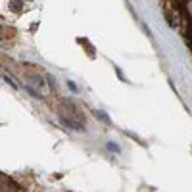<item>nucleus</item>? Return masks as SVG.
Here are the masks:
<instances>
[{
	"instance_id": "nucleus-1",
	"label": "nucleus",
	"mask_w": 192,
	"mask_h": 192,
	"mask_svg": "<svg viewBox=\"0 0 192 192\" xmlns=\"http://www.w3.org/2000/svg\"><path fill=\"white\" fill-rule=\"evenodd\" d=\"M4 81L8 83V85H10V87H12V88H14V90H18V88H19V87H18V83H14V81H12V79L8 77V75H6V77H4Z\"/></svg>"
},
{
	"instance_id": "nucleus-2",
	"label": "nucleus",
	"mask_w": 192,
	"mask_h": 192,
	"mask_svg": "<svg viewBox=\"0 0 192 192\" xmlns=\"http://www.w3.org/2000/svg\"><path fill=\"white\" fill-rule=\"evenodd\" d=\"M67 87H69V88H71V90H73V92H79V88H77V85H75V83H73V81H67Z\"/></svg>"
},
{
	"instance_id": "nucleus-3",
	"label": "nucleus",
	"mask_w": 192,
	"mask_h": 192,
	"mask_svg": "<svg viewBox=\"0 0 192 192\" xmlns=\"http://www.w3.org/2000/svg\"><path fill=\"white\" fill-rule=\"evenodd\" d=\"M108 148L114 150V152H119V146H117V144H114V142H108Z\"/></svg>"
}]
</instances>
